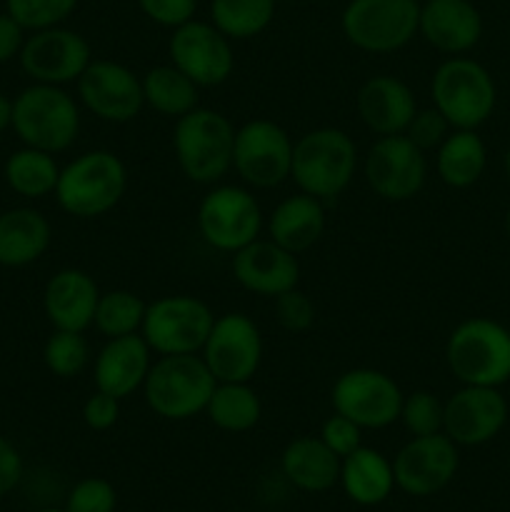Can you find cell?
I'll use <instances>...</instances> for the list:
<instances>
[{
    "label": "cell",
    "instance_id": "cell-30",
    "mask_svg": "<svg viewBox=\"0 0 510 512\" xmlns=\"http://www.w3.org/2000/svg\"><path fill=\"white\" fill-rule=\"evenodd\" d=\"M3 178L15 195L25 200H43L55 193L60 178V165L53 153L20 145L8 155L3 165Z\"/></svg>",
    "mask_w": 510,
    "mask_h": 512
},
{
    "label": "cell",
    "instance_id": "cell-17",
    "mask_svg": "<svg viewBox=\"0 0 510 512\" xmlns=\"http://www.w3.org/2000/svg\"><path fill=\"white\" fill-rule=\"evenodd\" d=\"M83 108L105 123H130L145 108L143 80L123 63L95 58L75 83Z\"/></svg>",
    "mask_w": 510,
    "mask_h": 512
},
{
    "label": "cell",
    "instance_id": "cell-34",
    "mask_svg": "<svg viewBox=\"0 0 510 512\" xmlns=\"http://www.w3.org/2000/svg\"><path fill=\"white\" fill-rule=\"evenodd\" d=\"M148 303L133 290H108L100 293L93 325L105 340L138 335L143 328Z\"/></svg>",
    "mask_w": 510,
    "mask_h": 512
},
{
    "label": "cell",
    "instance_id": "cell-29",
    "mask_svg": "<svg viewBox=\"0 0 510 512\" xmlns=\"http://www.w3.org/2000/svg\"><path fill=\"white\" fill-rule=\"evenodd\" d=\"M488 163V148L478 130H450L435 150V168L448 188H470L478 183Z\"/></svg>",
    "mask_w": 510,
    "mask_h": 512
},
{
    "label": "cell",
    "instance_id": "cell-4",
    "mask_svg": "<svg viewBox=\"0 0 510 512\" xmlns=\"http://www.w3.org/2000/svg\"><path fill=\"white\" fill-rule=\"evenodd\" d=\"M235 128L213 108H195L175 120L173 153L180 173L198 185H215L233 170Z\"/></svg>",
    "mask_w": 510,
    "mask_h": 512
},
{
    "label": "cell",
    "instance_id": "cell-6",
    "mask_svg": "<svg viewBox=\"0 0 510 512\" xmlns=\"http://www.w3.org/2000/svg\"><path fill=\"white\" fill-rule=\"evenodd\" d=\"M213 373L198 355H158L143 383L148 408L163 420H190L205 413L213 395Z\"/></svg>",
    "mask_w": 510,
    "mask_h": 512
},
{
    "label": "cell",
    "instance_id": "cell-8",
    "mask_svg": "<svg viewBox=\"0 0 510 512\" xmlns=\"http://www.w3.org/2000/svg\"><path fill=\"white\" fill-rule=\"evenodd\" d=\"M415 0H350L340 15L345 40L363 53L385 55L405 48L418 35Z\"/></svg>",
    "mask_w": 510,
    "mask_h": 512
},
{
    "label": "cell",
    "instance_id": "cell-21",
    "mask_svg": "<svg viewBox=\"0 0 510 512\" xmlns=\"http://www.w3.org/2000/svg\"><path fill=\"white\" fill-rule=\"evenodd\" d=\"M418 35L445 55H463L483 35V15L470 0H425L420 3Z\"/></svg>",
    "mask_w": 510,
    "mask_h": 512
},
{
    "label": "cell",
    "instance_id": "cell-18",
    "mask_svg": "<svg viewBox=\"0 0 510 512\" xmlns=\"http://www.w3.org/2000/svg\"><path fill=\"white\" fill-rule=\"evenodd\" d=\"M458 465V445L445 433L410 438L393 460L395 488L410 498H430L453 483Z\"/></svg>",
    "mask_w": 510,
    "mask_h": 512
},
{
    "label": "cell",
    "instance_id": "cell-16",
    "mask_svg": "<svg viewBox=\"0 0 510 512\" xmlns=\"http://www.w3.org/2000/svg\"><path fill=\"white\" fill-rule=\"evenodd\" d=\"M168 55L170 63L183 70L198 88L223 85L235 70L233 40L205 20L193 18L175 28L168 40Z\"/></svg>",
    "mask_w": 510,
    "mask_h": 512
},
{
    "label": "cell",
    "instance_id": "cell-3",
    "mask_svg": "<svg viewBox=\"0 0 510 512\" xmlns=\"http://www.w3.org/2000/svg\"><path fill=\"white\" fill-rule=\"evenodd\" d=\"M10 130L20 145L63 153L78 140L80 108L78 100L63 85L30 83L13 98V123Z\"/></svg>",
    "mask_w": 510,
    "mask_h": 512
},
{
    "label": "cell",
    "instance_id": "cell-40",
    "mask_svg": "<svg viewBox=\"0 0 510 512\" xmlns=\"http://www.w3.org/2000/svg\"><path fill=\"white\" fill-rule=\"evenodd\" d=\"M275 300V320L283 330L288 333H305V330L313 328L315 323V305L303 290L293 288L288 293L278 295Z\"/></svg>",
    "mask_w": 510,
    "mask_h": 512
},
{
    "label": "cell",
    "instance_id": "cell-45",
    "mask_svg": "<svg viewBox=\"0 0 510 512\" xmlns=\"http://www.w3.org/2000/svg\"><path fill=\"white\" fill-rule=\"evenodd\" d=\"M25 38H28V30L8 13H0V65L20 58Z\"/></svg>",
    "mask_w": 510,
    "mask_h": 512
},
{
    "label": "cell",
    "instance_id": "cell-28",
    "mask_svg": "<svg viewBox=\"0 0 510 512\" xmlns=\"http://www.w3.org/2000/svg\"><path fill=\"white\" fill-rule=\"evenodd\" d=\"M338 483L355 505L375 508V505L385 503L395 490L393 460L385 458L380 450L360 445L358 450L340 460Z\"/></svg>",
    "mask_w": 510,
    "mask_h": 512
},
{
    "label": "cell",
    "instance_id": "cell-9",
    "mask_svg": "<svg viewBox=\"0 0 510 512\" xmlns=\"http://www.w3.org/2000/svg\"><path fill=\"white\" fill-rule=\"evenodd\" d=\"M213 323V310L195 295H163L148 303L140 335L155 355H198Z\"/></svg>",
    "mask_w": 510,
    "mask_h": 512
},
{
    "label": "cell",
    "instance_id": "cell-46",
    "mask_svg": "<svg viewBox=\"0 0 510 512\" xmlns=\"http://www.w3.org/2000/svg\"><path fill=\"white\" fill-rule=\"evenodd\" d=\"M10 123H13V98L0 90V135L10 130Z\"/></svg>",
    "mask_w": 510,
    "mask_h": 512
},
{
    "label": "cell",
    "instance_id": "cell-39",
    "mask_svg": "<svg viewBox=\"0 0 510 512\" xmlns=\"http://www.w3.org/2000/svg\"><path fill=\"white\" fill-rule=\"evenodd\" d=\"M450 130L453 128H450V123L445 120V115L440 113L435 105H430V108L415 110V115L410 118L403 135L408 140H413V143L425 153V150H438L440 143L448 138Z\"/></svg>",
    "mask_w": 510,
    "mask_h": 512
},
{
    "label": "cell",
    "instance_id": "cell-5",
    "mask_svg": "<svg viewBox=\"0 0 510 512\" xmlns=\"http://www.w3.org/2000/svg\"><path fill=\"white\" fill-rule=\"evenodd\" d=\"M445 363L460 385L500 388L510 380V330L490 318L463 320L448 335Z\"/></svg>",
    "mask_w": 510,
    "mask_h": 512
},
{
    "label": "cell",
    "instance_id": "cell-49",
    "mask_svg": "<svg viewBox=\"0 0 510 512\" xmlns=\"http://www.w3.org/2000/svg\"><path fill=\"white\" fill-rule=\"evenodd\" d=\"M38 512H68L65 508H45V510H38Z\"/></svg>",
    "mask_w": 510,
    "mask_h": 512
},
{
    "label": "cell",
    "instance_id": "cell-35",
    "mask_svg": "<svg viewBox=\"0 0 510 512\" xmlns=\"http://www.w3.org/2000/svg\"><path fill=\"white\" fill-rule=\"evenodd\" d=\"M43 363L55 378H78L90 363L88 340L73 330H53L43 345Z\"/></svg>",
    "mask_w": 510,
    "mask_h": 512
},
{
    "label": "cell",
    "instance_id": "cell-43",
    "mask_svg": "<svg viewBox=\"0 0 510 512\" xmlns=\"http://www.w3.org/2000/svg\"><path fill=\"white\" fill-rule=\"evenodd\" d=\"M120 418V400L115 395L105 393V390L95 388V393L90 395L83 403V423L88 425L95 433H103L110 430Z\"/></svg>",
    "mask_w": 510,
    "mask_h": 512
},
{
    "label": "cell",
    "instance_id": "cell-7",
    "mask_svg": "<svg viewBox=\"0 0 510 512\" xmlns=\"http://www.w3.org/2000/svg\"><path fill=\"white\" fill-rule=\"evenodd\" d=\"M430 98L445 115L450 128L478 130L493 115L498 90L485 65L465 55H450L435 68Z\"/></svg>",
    "mask_w": 510,
    "mask_h": 512
},
{
    "label": "cell",
    "instance_id": "cell-27",
    "mask_svg": "<svg viewBox=\"0 0 510 512\" xmlns=\"http://www.w3.org/2000/svg\"><path fill=\"white\" fill-rule=\"evenodd\" d=\"M280 470L293 488L303 493H325L340 480V458L315 435H303L285 445Z\"/></svg>",
    "mask_w": 510,
    "mask_h": 512
},
{
    "label": "cell",
    "instance_id": "cell-2",
    "mask_svg": "<svg viewBox=\"0 0 510 512\" xmlns=\"http://www.w3.org/2000/svg\"><path fill=\"white\" fill-rule=\"evenodd\" d=\"M128 168L110 150H88L60 168L55 200L60 210L80 220L103 218L123 200Z\"/></svg>",
    "mask_w": 510,
    "mask_h": 512
},
{
    "label": "cell",
    "instance_id": "cell-50",
    "mask_svg": "<svg viewBox=\"0 0 510 512\" xmlns=\"http://www.w3.org/2000/svg\"><path fill=\"white\" fill-rule=\"evenodd\" d=\"M275 3H290V0H275Z\"/></svg>",
    "mask_w": 510,
    "mask_h": 512
},
{
    "label": "cell",
    "instance_id": "cell-33",
    "mask_svg": "<svg viewBox=\"0 0 510 512\" xmlns=\"http://www.w3.org/2000/svg\"><path fill=\"white\" fill-rule=\"evenodd\" d=\"M275 0H210V23L230 40H250L273 23Z\"/></svg>",
    "mask_w": 510,
    "mask_h": 512
},
{
    "label": "cell",
    "instance_id": "cell-42",
    "mask_svg": "<svg viewBox=\"0 0 510 512\" xmlns=\"http://www.w3.org/2000/svg\"><path fill=\"white\" fill-rule=\"evenodd\" d=\"M138 5L145 18L170 30L193 20L198 10V0H138Z\"/></svg>",
    "mask_w": 510,
    "mask_h": 512
},
{
    "label": "cell",
    "instance_id": "cell-24",
    "mask_svg": "<svg viewBox=\"0 0 510 512\" xmlns=\"http://www.w3.org/2000/svg\"><path fill=\"white\" fill-rule=\"evenodd\" d=\"M150 365H153V350L148 348L140 333L108 340L95 355V388L125 400L135 390H143Z\"/></svg>",
    "mask_w": 510,
    "mask_h": 512
},
{
    "label": "cell",
    "instance_id": "cell-11",
    "mask_svg": "<svg viewBox=\"0 0 510 512\" xmlns=\"http://www.w3.org/2000/svg\"><path fill=\"white\" fill-rule=\"evenodd\" d=\"M293 145L288 130L275 120H248L235 128L233 170L250 188H275L290 178Z\"/></svg>",
    "mask_w": 510,
    "mask_h": 512
},
{
    "label": "cell",
    "instance_id": "cell-37",
    "mask_svg": "<svg viewBox=\"0 0 510 512\" xmlns=\"http://www.w3.org/2000/svg\"><path fill=\"white\" fill-rule=\"evenodd\" d=\"M78 8V0H5V13L28 33L63 25Z\"/></svg>",
    "mask_w": 510,
    "mask_h": 512
},
{
    "label": "cell",
    "instance_id": "cell-32",
    "mask_svg": "<svg viewBox=\"0 0 510 512\" xmlns=\"http://www.w3.org/2000/svg\"><path fill=\"white\" fill-rule=\"evenodd\" d=\"M205 415L223 433H248L263 418V403L250 383H215Z\"/></svg>",
    "mask_w": 510,
    "mask_h": 512
},
{
    "label": "cell",
    "instance_id": "cell-13",
    "mask_svg": "<svg viewBox=\"0 0 510 512\" xmlns=\"http://www.w3.org/2000/svg\"><path fill=\"white\" fill-rule=\"evenodd\" d=\"M263 335L245 313L215 318L200 358L218 383H250L263 363Z\"/></svg>",
    "mask_w": 510,
    "mask_h": 512
},
{
    "label": "cell",
    "instance_id": "cell-15",
    "mask_svg": "<svg viewBox=\"0 0 510 512\" xmlns=\"http://www.w3.org/2000/svg\"><path fill=\"white\" fill-rule=\"evenodd\" d=\"M90 60H93V53H90L88 40L65 25H55V28L28 33L18 63L30 83L65 88L70 83H78Z\"/></svg>",
    "mask_w": 510,
    "mask_h": 512
},
{
    "label": "cell",
    "instance_id": "cell-25",
    "mask_svg": "<svg viewBox=\"0 0 510 512\" xmlns=\"http://www.w3.org/2000/svg\"><path fill=\"white\" fill-rule=\"evenodd\" d=\"M53 243L50 220L40 210L20 205L0 213V265L28 268L48 253Z\"/></svg>",
    "mask_w": 510,
    "mask_h": 512
},
{
    "label": "cell",
    "instance_id": "cell-12",
    "mask_svg": "<svg viewBox=\"0 0 510 512\" xmlns=\"http://www.w3.org/2000/svg\"><path fill=\"white\" fill-rule=\"evenodd\" d=\"M403 390L388 373L375 368L345 370L333 385L330 403L363 430H383L400 420Z\"/></svg>",
    "mask_w": 510,
    "mask_h": 512
},
{
    "label": "cell",
    "instance_id": "cell-48",
    "mask_svg": "<svg viewBox=\"0 0 510 512\" xmlns=\"http://www.w3.org/2000/svg\"><path fill=\"white\" fill-rule=\"evenodd\" d=\"M505 235L510 238V205H508V213H505Z\"/></svg>",
    "mask_w": 510,
    "mask_h": 512
},
{
    "label": "cell",
    "instance_id": "cell-41",
    "mask_svg": "<svg viewBox=\"0 0 510 512\" xmlns=\"http://www.w3.org/2000/svg\"><path fill=\"white\" fill-rule=\"evenodd\" d=\"M318 438L343 460L345 455H350L353 450H358L363 445V428L358 423H353L350 418H345V415L333 413L323 423Z\"/></svg>",
    "mask_w": 510,
    "mask_h": 512
},
{
    "label": "cell",
    "instance_id": "cell-1",
    "mask_svg": "<svg viewBox=\"0 0 510 512\" xmlns=\"http://www.w3.org/2000/svg\"><path fill=\"white\" fill-rule=\"evenodd\" d=\"M358 168L355 140L340 128H315L300 135L293 145L290 180L300 193L330 203L353 183Z\"/></svg>",
    "mask_w": 510,
    "mask_h": 512
},
{
    "label": "cell",
    "instance_id": "cell-47",
    "mask_svg": "<svg viewBox=\"0 0 510 512\" xmlns=\"http://www.w3.org/2000/svg\"><path fill=\"white\" fill-rule=\"evenodd\" d=\"M503 168H505V178H508L510 183V148L505 150V158H503Z\"/></svg>",
    "mask_w": 510,
    "mask_h": 512
},
{
    "label": "cell",
    "instance_id": "cell-51",
    "mask_svg": "<svg viewBox=\"0 0 510 512\" xmlns=\"http://www.w3.org/2000/svg\"><path fill=\"white\" fill-rule=\"evenodd\" d=\"M415 3H425V0H415Z\"/></svg>",
    "mask_w": 510,
    "mask_h": 512
},
{
    "label": "cell",
    "instance_id": "cell-23",
    "mask_svg": "<svg viewBox=\"0 0 510 512\" xmlns=\"http://www.w3.org/2000/svg\"><path fill=\"white\" fill-rule=\"evenodd\" d=\"M355 110L365 128L383 138V135L405 133L418 103L405 80L395 75H373L360 85L355 95Z\"/></svg>",
    "mask_w": 510,
    "mask_h": 512
},
{
    "label": "cell",
    "instance_id": "cell-22",
    "mask_svg": "<svg viewBox=\"0 0 510 512\" xmlns=\"http://www.w3.org/2000/svg\"><path fill=\"white\" fill-rule=\"evenodd\" d=\"M100 288L93 275L80 268H63L45 283L43 313L53 330L85 333L93 325Z\"/></svg>",
    "mask_w": 510,
    "mask_h": 512
},
{
    "label": "cell",
    "instance_id": "cell-19",
    "mask_svg": "<svg viewBox=\"0 0 510 512\" xmlns=\"http://www.w3.org/2000/svg\"><path fill=\"white\" fill-rule=\"evenodd\" d=\"M508 423V403L500 388L463 385L445 400L443 433L463 448L490 443Z\"/></svg>",
    "mask_w": 510,
    "mask_h": 512
},
{
    "label": "cell",
    "instance_id": "cell-44",
    "mask_svg": "<svg viewBox=\"0 0 510 512\" xmlns=\"http://www.w3.org/2000/svg\"><path fill=\"white\" fill-rule=\"evenodd\" d=\"M25 473L23 455L15 448L13 440H8L5 435H0V498L13 493L20 485Z\"/></svg>",
    "mask_w": 510,
    "mask_h": 512
},
{
    "label": "cell",
    "instance_id": "cell-38",
    "mask_svg": "<svg viewBox=\"0 0 510 512\" xmlns=\"http://www.w3.org/2000/svg\"><path fill=\"white\" fill-rule=\"evenodd\" d=\"M115 508H118V493L105 478L78 480L65 498L68 512H115Z\"/></svg>",
    "mask_w": 510,
    "mask_h": 512
},
{
    "label": "cell",
    "instance_id": "cell-20",
    "mask_svg": "<svg viewBox=\"0 0 510 512\" xmlns=\"http://www.w3.org/2000/svg\"><path fill=\"white\" fill-rule=\"evenodd\" d=\"M230 270L240 288L260 295V298H278V295L298 288L300 280L298 255L280 248L270 238L253 240L238 253H233Z\"/></svg>",
    "mask_w": 510,
    "mask_h": 512
},
{
    "label": "cell",
    "instance_id": "cell-10",
    "mask_svg": "<svg viewBox=\"0 0 510 512\" xmlns=\"http://www.w3.org/2000/svg\"><path fill=\"white\" fill-rule=\"evenodd\" d=\"M265 218L258 198L243 185L215 183L198 205V230L210 248L238 253L260 238Z\"/></svg>",
    "mask_w": 510,
    "mask_h": 512
},
{
    "label": "cell",
    "instance_id": "cell-36",
    "mask_svg": "<svg viewBox=\"0 0 510 512\" xmlns=\"http://www.w3.org/2000/svg\"><path fill=\"white\" fill-rule=\"evenodd\" d=\"M443 413L445 403L430 390H415L403 395L400 405V423L408 430L410 438H423V435L443 433Z\"/></svg>",
    "mask_w": 510,
    "mask_h": 512
},
{
    "label": "cell",
    "instance_id": "cell-31",
    "mask_svg": "<svg viewBox=\"0 0 510 512\" xmlns=\"http://www.w3.org/2000/svg\"><path fill=\"white\" fill-rule=\"evenodd\" d=\"M140 80H143L145 105L158 115L178 120L198 108L200 88L173 63L155 65Z\"/></svg>",
    "mask_w": 510,
    "mask_h": 512
},
{
    "label": "cell",
    "instance_id": "cell-14",
    "mask_svg": "<svg viewBox=\"0 0 510 512\" xmlns=\"http://www.w3.org/2000/svg\"><path fill=\"white\" fill-rule=\"evenodd\" d=\"M365 180L378 198L405 203L423 190L428 178V160L413 140L400 135L375 138L363 163Z\"/></svg>",
    "mask_w": 510,
    "mask_h": 512
},
{
    "label": "cell",
    "instance_id": "cell-26",
    "mask_svg": "<svg viewBox=\"0 0 510 512\" xmlns=\"http://www.w3.org/2000/svg\"><path fill=\"white\" fill-rule=\"evenodd\" d=\"M268 235L273 243L300 255L313 248L325 233V203L308 193L288 195L268 215Z\"/></svg>",
    "mask_w": 510,
    "mask_h": 512
}]
</instances>
